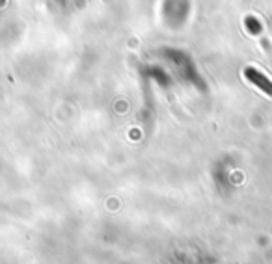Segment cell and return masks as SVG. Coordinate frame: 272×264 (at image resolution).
<instances>
[{"instance_id":"cell-1","label":"cell","mask_w":272,"mask_h":264,"mask_svg":"<svg viewBox=\"0 0 272 264\" xmlns=\"http://www.w3.org/2000/svg\"><path fill=\"white\" fill-rule=\"evenodd\" d=\"M246 76L256 84V86H259L263 91H267L269 95H272V82H269L261 73H257L256 69H246Z\"/></svg>"}]
</instances>
